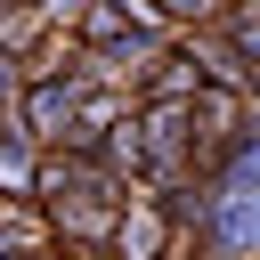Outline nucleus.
I'll return each instance as SVG.
<instances>
[{
	"mask_svg": "<svg viewBox=\"0 0 260 260\" xmlns=\"http://www.w3.org/2000/svg\"><path fill=\"white\" fill-rule=\"evenodd\" d=\"M171 219L146 203V187H130L122 203H114V228H106V260H171Z\"/></svg>",
	"mask_w": 260,
	"mask_h": 260,
	"instance_id": "nucleus-1",
	"label": "nucleus"
},
{
	"mask_svg": "<svg viewBox=\"0 0 260 260\" xmlns=\"http://www.w3.org/2000/svg\"><path fill=\"white\" fill-rule=\"evenodd\" d=\"M32 171H41V146L8 122L0 130V203H32Z\"/></svg>",
	"mask_w": 260,
	"mask_h": 260,
	"instance_id": "nucleus-2",
	"label": "nucleus"
},
{
	"mask_svg": "<svg viewBox=\"0 0 260 260\" xmlns=\"http://www.w3.org/2000/svg\"><path fill=\"white\" fill-rule=\"evenodd\" d=\"M16 89H24V57H16V49H0V114L16 106Z\"/></svg>",
	"mask_w": 260,
	"mask_h": 260,
	"instance_id": "nucleus-3",
	"label": "nucleus"
},
{
	"mask_svg": "<svg viewBox=\"0 0 260 260\" xmlns=\"http://www.w3.org/2000/svg\"><path fill=\"white\" fill-rule=\"evenodd\" d=\"M24 8H32V16H41V24H65V16H73V8H81V0H24Z\"/></svg>",
	"mask_w": 260,
	"mask_h": 260,
	"instance_id": "nucleus-4",
	"label": "nucleus"
},
{
	"mask_svg": "<svg viewBox=\"0 0 260 260\" xmlns=\"http://www.w3.org/2000/svg\"><path fill=\"white\" fill-rule=\"evenodd\" d=\"M0 130H8V114H0Z\"/></svg>",
	"mask_w": 260,
	"mask_h": 260,
	"instance_id": "nucleus-5",
	"label": "nucleus"
}]
</instances>
